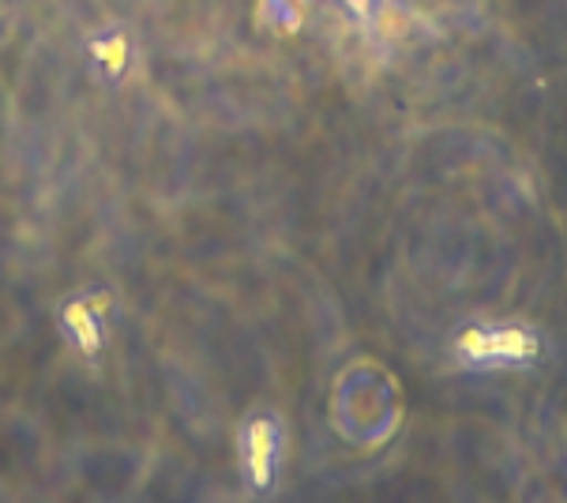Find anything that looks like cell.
<instances>
[{"label":"cell","instance_id":"cell-1","mask_svg":"<svg viewBox=\"0 0 567 503\" xmlns=\"http://www.w3.org/2000/svg\"><path fill=\"white\" fill-rule=\"evenodd\" d=\"M248 470H252L256 485H267V478H271V454H267V448H271V432H267V424H252L248 429Z\"/></svg>","mask_w":567,"mask_h":503}]
</instances>
